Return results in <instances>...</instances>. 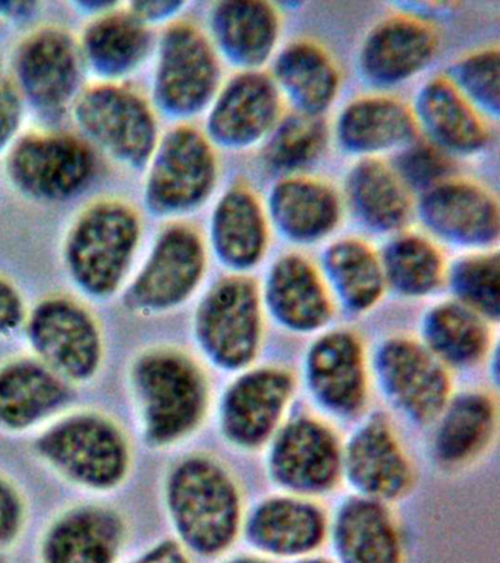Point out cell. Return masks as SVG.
<instances>
[{"mask_svg":"<svg viewBox=\"0 0 500 563\" xmlns=\"http://www.w3.org/2000/svg\"><path fill=\"white\" fill-rule=\"evenodd\" d=\"M129 390L140 433L153 449H168L190 438L209 409V380L186 351L152 346L135 355Z\"/></svg>","mask_w":500,"mask_h":563,"instance_id":"obj_1","label":"cell"},{"mask_svg":"<svg viewBox=\"0 0 500 563\" xmlns=\"http://www.w3.org/2000/svg\"><path fill=\"white\" fill-rule=\"evenodd\" d=\"M165 506L175 540L195 556L221 558L243 530L238 486L212 456L188 455L169 470Z\"/></svg>","mask_w":500,"mask_h":563,"instance_id":"obj_2","label":"cell"},{"mask_svg":"<svg viewBox=\"0 0 500 563\" xmlns=\"http://www.w3.org/2000/svg\"><path fill=\"white\" fill-rule=\"evenodd\" d=\"M142 238V214L124 198L102 197L82 207L63 242L74 288L91 301L115 298L129 284Z\"/></svg>","mask_w":500,"mask_h":563,"instance_id":"obj_3","label":"cell"},{"mask_svg":"<svg viewBox=\"0 0 500 563\" xmlns=\"http://www.w3.org/2000/svg\"><path fill=\"white\" fill-rule=\"evenodd\" d=\"M34 452L65 482L91 493L116 492L133 470V444L124 427L96 409L64 412L43 427Z\"/></svg>","mask_w":500,"mask_h":563,"instance_id":"obj_4","label":"cell"},{"mask_svg":"<svg viewBox=\"0 0 500 563\" xmlns=\"http://www.w3.org/2000/svg\"><path fill=\"white\" fill-rule=\"evenodd\" d=\"M71 117L78 135L129 170L146 169L160 140L155 106L126 82L86 86Z\"/></svg>","mask_w":500,"mask_h":563,"instance_id":"obj_5","label":"cell"},{"mask_svg":"<svg viewBox=\"0 0 500 563\" xmlns=\"http://www.w3.org/2000/svg\"><path fill=\"white\" fill-rule=\"evenodd\" d=\"M8 183L37 205H64L80 197L98 174V154L81 135L29 131L3 156Z\"/></svg>","mask_w":500,"mask_h":563,"instance_id":"obj_6","label":"cell"},{"mask_svg":"<svg viewBox=\"0 0 500 563\" xmlns=\"http://www.w3.org/2000/svg\"><path fill=\"white\" fill-rule=\"evenodd\" d=\"M32 355L71 385L95 380L107 345L102 324L85 302L55 294L29 310L23 328Z\"/></svg>","mask_w":500,"mask_h":563,"instance_id":"obj_7","label":"cell"},{"mask_svg":"<svg viewBox=\"0 0 500 563\" xmlns=\"http://www.w3.org/2000/svg\"><path fill=\"white\" fill-rule=\"evenodd\" d=\"M144 174L143 200L148 213L179 218L199 209L213 191L216 154L203 132L181 123L160 135Z\"/></svg>","mask_w":500,"mask_h":563,"instance_id":"obj_8","label":"cell"},{"mask_svg":"<svg viewBox=\"0 0 500 563\" xmlns=\"http://www.w3.org/2000/svg\"><path fill=\"white\" fill-rule=\"evenodd\" d=\"M219 62L208 35L190 21H174L156 42L152 103L174 119L199 114L216 95Z\"/></svg>","mask_w":500,"mask_h":563,"instance_id":"obj_9","label":"cell"},{"mask_svg":"<svg viewBox=\"0 0 500 563\" xmlns=\"http://www.w3.org/2000/svg\"><path fill=\"white\" fill-rule=\"evenodd\" d=\"M8 69L25 103L43 114L71 110L86 87L78 38L58 24L29 31L15 44Z\"/></svg>","mask_w":500,"mask_h":563,"instance_id":"obj_10","label":"cell"},{"mask_svg":"<svg viewBox=\"0 0 500 563\" xmlns=\"http://www.w3.org/2000/svg\"><path fill=\"white\" fill-rule=\"evenodd\" d=\"M205 264L208 257L199 231L186 223L168 224L125 285L122 301L126 310L152 317L181 307L199 288Z\"/></svg>","mask_w":500,"mask_h":563,"instance_id":"obj_11","label":"cell"},{"mask_svg":"<svg viewBox=\"0 0 500 563\" xmlns=\"http://www.w3.org/2000/svg\"><path fill=\"white\" fill-rule=\"evenodd\" d=\"M262 329L260 294L248 277L218 282L197 307L196 341L219 368H247L260 350Z\"/></svg>","mask_w":500,"mask_h":563,"instance_id":"obj_12","label":"cell"},{"mask_svg":"<svg viewBox=\"0 0 500 563\" xmlns=\"http://www.w3.org/2000/svg\"><path fill=\"white\" fill-rule=\"evenodd\" d=\"M375 372L386 399L416 424L436 421L452 398L446 365L414 339L397 336L381 343Z\"/></svg>","mask_w":500,"mask_h":563,"instance_id":"obj_13","label":"cell"},{"mask_svg":"<svg viewBox=\"0 0 500 563\" xmlns=\"http://www.w3.org/2000/svg\"><path fill=\"white\" fill-rule=\"evenodd\" d=\"M269 449V473L278 486L297 496L322 495L342 474V448L335 431L313 417L279 427Z\"/></svg>","mask_w":500,"mask_h":563,"instance_id":"obj_14","label":"cell"},{"mask_svg":"<svg viewBox=\"0 0 500 563\" xmlns=\"http://www.w3.org/2000/svg\"><path fill=\"white\" fill-rule=\"evenodd\" d=\"M296 390L293 374L282 367L248 369L223 395L221 429L235 446L257 449L279 429Z\"/></svg>","mask_w":500,"mask_h":563,"instance_id":"obj_15","label":"cell"},{"mask_svg":"<svg viewBox=\"0 0 500 563\" xmlns=\"http://www.w3.org/2000/svg\"><path fill=\"white\" fill-rule=\"evenodd\" d=\"M241 536L258 556L289 563L322 550L327 543L329 519L305 497L276 496L244 518Z\"/></svg>","mask_w":500,"mask_h":563,"instance_id":"obj_16","label":"cell"},{"mask_svg":"<svg viewBox=\"0 0 500 563\" xmlns=\"http://www.w3.org/2000/svg\"><path fill=\"white\" fill-rule=\"evenodd\" d=\"M129 541V523L112 506L80 504L63 510L38 543L41 563H118Z\"/></svg>","mask_w":500,"mask_h":563,"instance_id":"obj_17","label":"cell"},{"mask_svg":"<svg viewBox=\"0 0 500 563\" xmlns=\"http://www.w3.org/2000/svg\"><path fill=\"white\" fill-rule=\"evenodd\" d=\"M342 471L359 496L384 504L402 499L415 482L414 466L384 417H373L355 431L342 451Z\"/></svg>","mask_w":500,"mask_h":563,"instance_id":"obj_18","label":"cell"},{"mask_svg":"<svg viewBox=\"0 0 500 563\" xmlns=\"http://www.w3.org/2000/svg\"><path fill=\"white\" fill-rule=\"evenodd\" d=\"M71 383L33 355L0 364V431L24 434L63 416L74 400Z\"/></svg>","mask_w":500,"mask_h":563,"instance_id":"obj_19","label":"cell"},{"mask_svg":"<svg viewBox=\"0 0 500 563\" xmlns=\"http://www.w3.org/2000/svg\"><path fill=\"white\" fill-rule=\"evenodd\" d=\"M311 395L333 416L349 418L367 402V364L362 341L348 330H335L311 345L305 360Z\"/></svg>","mask_w":500,"mask_h":563,"instance_id":"obj_20","label":"cell"},{"mask_svg":"<svg viewBox=\"0 0 500 563\" xmlns=\"http://www.w3.org/2000/svg\"><path fill=\"white\" fill-rule=\"evenodd\" d=\"M77 38L86 73L96 82H125L156 47L153 29L120 2L90 18Z\"/></svg>","mask_w":500,"mask_h":563,"instance_id":"obj_21","label":"cell"},{"mask_svg":"<svg viewBox=\"0 0 500 563\" xmlns=\"http://www.w3.org/2000/svg\"><path fill=\"white\" fill-rule=\"evenodd\" d=\"M327 541L336 563H407L401 526L388 504L351 497L329 522Z\"/></svg>","mask_w":500,"mask_h":563,"instance_id":"obj_22","label":"cell"},{"mask_svg":"<svg viewBox=\"0 0 500 563\" xmlns=\"http://www.w3.org/2000/svg\"><path fill=\"white\" fill-rule=\"evenodd\" d=\"M279 121V92L274 79L256 70L236 75L210 109L208 132L214 143L248 147L270 134Z\"/></svg>","mask_w":500,"mask_h":563,"instance_id":"obj_23","label":"cell"},{"mask_svg":"<svg viewBox=\"0 0 500 563\" xmlns=\"http://www.w3.org/2000/svg\"><path fill=\"white\" fill-rule=\"evenodd\" d=\"M421 219L437 236L463 245L498 240L499 207L487 189L468 180L447 179L424 192Z\"/></svg>","mask_w":500,"mask_h":563,"instance_id":"obj_24","label":"cell"},{"mask_svg":"<svg viewBox=\"0 0 500 563\" xmlns=\"http://www.w3.org/2000/svg\"><path fill=\"white\" fill-rule=\"evenodd\" d=\"M437 46V33L427 21L390 16L375 26L364 43L363 70L371 81L398 84L427 66Z\"/></svg>","mask_w":500,"mask_h":563,"instance_id":"obj_25","label":"cell"},{"mask_svg":"<svg viewBox=\"0 0 500 563\" xmlns=\"http://www.w3.org/2000/svg\"><path fill=\"white\" fill-rule=\"evenodd\" d=\"M265 299L275 319L296 332H313L331 320L326 285L313 264L301 255H285L271 267Z\"/></svg>","mask_w":500,"mask_h":563,"instance_id":"obj_26","label":"cell"},{"mask_svg":"<svg viewBox=\"0 0 500 563\" xmlns=\"http://www.w3.org/2000/svg\"><path fill=\"white\" fill-rule=\"evenodd\" d=\"M498 427V409L486 391H464L451 398L437 418L433 452L438 465L464 468L490 446Z\"/></svg>","mask_w":500,"mask_h":563,"instance_id":"obj_27","label":"cell"},{"mask_svg":"<svg viewBox=\"0 0 500 563\" xmlns=\"http://www.w3.org/2000/svg\"><path fill=\"white\" fill-rule=\"evenodd\" d=\"M414 118L429 141L445 152L474 153L485 147L489 131L478 110L449 78H434L416 99Z\"/></svg>","mask_w":500,"mask_h":563,"instance_id":"obj_28","label":"cell"},{"mask_svg":"<svg viewBox=\"0 0 500 563\" xmlns=\"http://www.w3.org/2000/svg\"><path fill=\"white\" fill-rule=\"evenodd\" d=\"M210 25L218 48L245 68L262 65L270 56L279 33L275 8L257 0L214 4Z\"/></svg>","mask_w":500,"mask_h":563,"instance_id":"obj_29","label":"cell"},{"mask_svg":"<svg viewBox=\"0 0 500 563\" xmlns=\"http://www.w3.org/2000/svg\"><path fill=\"white\" fill-rule=\"evenodd\" d=\"M412 110L388 96H368L353 101L337 122L341 143L351 152L379 153L408 144L415 136Z\"/></svg>","mask_w":500,"mask_h":563,"instance_id":"obj_30","label":"cell"},{"mask_svg":"<svg viewBox=\"0 0 500 563\" xmlns=\"http://www.w3.org/2000/svg\"><path fill=\"white\" fill-rule=\"evenodd\" d=\"M212 244L218 257L234 268L260 262L267 244L265 213L249 189H230L218 202L212 218Z\"/></svg>","mask_w":500,"mask_h":563,"instance_id":"obj_31","label":"cell"},{"mask_svg":"<svg viewBox=\"0 0 500 563\" xmlns=\"http://www.w3.org/2000/svg\"><path fill=\"white\" fill-rule=\"evenodd\" d=\"M270 211L280 231L292 240H322L340 220L341 207L335 191L320 180L293 176L276 185Z\"/></svg>","mask_w":500,"mask_h":563,"instance_id":"obj_32","label":"cell"},{"mask_svg":"<svg viewBox=\"0 0 500 563\" xmlns=\"http://www.w3.org/2000/svg\"><path fill=\"white\" fill-rule=\"evenodd\" d=\"M275 84L298 112L319 117L331 106L340 87L335 62L323 47L296 42L284 48L275 64Z\"/></svg>","mask_w":500,"mask_h":563,"instance_id":"obj_33","label":"cell"},{"mask_svg":"<svg viewBox=\"0 0 500 563\" xmlns=\"http://www.w3.org/2000/svg\"><path fill=\"white\" fill-rule=\"evenodd\" d=\"M423 339L446 367H471L490 350L489 321L458 301L442 302L424 317Z\"/></svg>","mask_w":500,"mask_h":563,"instance_id":"obj_34","label":"cell"},{"mask_svg":"<svg viewBox=\"0 0 500 563\" xmlns=\"http://www.w3.org/2000/svg\"><path fill=\"white\" fill-rule=\"evenodd\" d=\"M346 194L358 218L377 231H397L410 218V191L393 167L375 158L351 170Z\"/></svg>","mask_w":500,"mask_h":563,"instance_id":"obj_35","label":"cell"},{"mask_svg":"<svg viewBox=\"0 0 500 563\" xmlns=\"http://www.w3.org/2000/svg\"><path fill=\"white\" fill-rule=\"evenodd\" d=\"M324 268L336 297L351 311L370 310L384 295L386 280L381 260L366 242H336L324 255Z\"/></svg>","mask_w":500,"mask_h":563,"instance_id":"obj_36","label":"cell"},{"mask_svg":"<svg viewBox=\"0 0 500 563\" xmlns=\"http://www.w3.org/2000/svg\"><path fill=\"white\" fill-rule=\"evenodd\" d=\"M380 260L386 284L408 297L433 292L445 276L442 254L436 246L412 233L390 242Z\"/></svg>","mask_w":500,"mask_h":563,"instance_id":"obj_37","label":"cell"},{"mask_svg":"<svg viewBox=\"0 0 500 563\" xmlns=\"http://www.w3.org/2000/svg\"><path fill=\"white\" fill-rule=\"evenodd\" d=\"M326 128L319 117L293 113L276 123L265 148L266 162L278 170L296 172L320 156Z\"/></svg>","mask_w":500,"mask_h":563,"instance_id":"obj_38","label":"cell"},{"mask_svg":"<svg viewBox=\"0 0 500 563\" xmlns=\"http://www.w3.org/2000/svg\"><path fill=\"white\" fill-rule=\"evenodd\" d=\"M500 264L498 253L471 255L455 263L449 273L456 301L485 317L499 320Z\"/></svg>","mask_w":500,"mask_h":563,"instance_id":"obj_39","label":"cell"},{"mask_svg":"<svg viewBox=\"0 0 500 563\" xmlns=\"http://www.w3.org/2000/svg\"><path fill=\"white\" fill-rule=\"evenodd\" d=\"M477 110L498 117L499 113V51L485 48L473 53L455 65L449 78Z\"/></svg>","mask_w":500,"mask_h":563,"instance_id":"obj_40","label":"cell"},{"mask_svg":"<svg viewBox=\"0 0 500 563\" xmlns=\"http://www.w3.org/2000/svg\"><path fill=\"white\" fill-rule=\"evenodd\" d=\"M393 170L408 191L420 189L427 192L449 179L452 163L445 150L432 141H416L398 157Z\"/></svg>","mask_w":500,"mask_h":563,"instance_id":"obj_41","label":"cell"},{"mask_svg":"<svg viewBox=\"0 0 500 563\" xmlns=\"http://www.w3.org/2000/svg\"><path fill=\"white\" fill-rule=\"evenodd\" d=\"M27 112L23 95L11 77L8 66L0 64V157L5 156L23 134Z\"/></svg>","mask_w":500,"mask_h":563,"instance_id":"obj_42","label":"cell"},{"mask_svg":"<svg viewBox=\"0 0 500 563\" xmlns=\"http://www.w3.org/2000/svg\"><path fill=\"white\" fill-rule=\"evenodd\" d=\"M27 522V501L21 488L0 473V550L11 548L23 534Z\"/></svg>","mask_w":500,"mask_h":563,"instance_id":"obj_43","label":"cell"},{"mask_svg":"<svg viewBox=\"0 0 500 563\" xmlns=\"http://www.w3.org/2000/svg\"><path fill=\"white\" fill-rule=\"evenodd\" d=\"M29 308L19 286L0 275V338H10L23 330Z\"/></svg>","mask_w":500,"mask_h":563,"instance_id":"obj_44","label":"cell"},{"mask_svg":"<svg viewBox=\"0 0 500 563\" xmlns=\"http://www.w3.org/2000/svg\"><path fill=\"white\" fill-rule=\"evenodd\" d=\"M126 8L153 29L159 24L169 25L177 21L175 18L186 8V3L174 2V0H138V2H126Z\"/></svg>","mask_w":500,"mask_h":563,"instance_id":"obj_45","label":"cell"},{"mask_svg":"<svg viewBox=\"0 0 500 563\" xmlns=\"http://www.w3.org/2000/svg\"><path fill=\"white\" fill-rule=\"evenodd\" d=\"M126 563H192L191 554L175 539H164Z\"/></svg>","mask_w":500,"mask_h":563,"instance_id":"obj_46","label":"cell"},{"mask_svg":"<svg viewBox=\"0 0 500 563\" xmlns=\"http://www.w3.org/2000/svg\"><path fill=\"white\" fill-rule=\"evenodd\" d=\"M38 9L36 2H25V0H0V20L3 22L25 20L34 15Z\"/></svg>","mask_w":500,"mask_h":563,"instance_id":"obj_47","label":"cell"},{"mask_svg":"<svg viewBox=\"0 0 500 563\" xmlns=\"http://www.w3.org/2000/svg\"><path fill=\"white\" fill-rule=\"evenodd\" d=\"M118 2H96V0H80V2L73 3V7L82 13H89L90 18L100 15V13L109 11L115 7Z\"/></svg>","mask_w":500,"mask_h":563,"instance_id":"obj_48","label":"cell"},{"mask_svg":"<svg viewBox=\"0 0 500 563\" xmlns=\"http://www.w3.org/2000/svg\"><path fill=\"white\" fill-rule=\"evenodd\" d=\"M219 563H274L258 556L256 553L235 554V556L222 559Z\"/></svg>","mask_w":500,"mask_h":563,"instance_id":"obj_49","label":"cell"},{"mask_svg":"<svg viewBox=\"0 0 500 563\" xmlns=\"http://www.w3.org/2000/svg\"><path fill=\"white\" fill-rule=\"evenodd\" d=\"M289 563H336L332 558L320 556V554H311V556L298 559V561Z\"/></svg>","mask_w":500,"mask_h":563,"instance_id":"obj_50","label":"cell"},{"mask_svg":"<svg viewBox=\"0 0 500 563\" xmlns=\"http://www.w3.org/2000/svg\"><path fill=\"white\" fill-rule=\"evenodd\" d=\"M7 29H5V22L0 20V43L3 42V38H5Z\"/></svg>","mask_w":500,"mask_h":563,"instance_id":"obj_51","label":"cell"},{"mask_svg":"<svg viewBox=\"0 0 500 563\" xmlns=\"http://www.w3.org/2000/svg\"><path fill=\"white\" fill-rule=\"evenodd\" d=\"M0 563H7L5 559L2 558V554H0Z\"/></svg>","mask_w":500,"mask_h":563,"instance_id":"obj_52","label":"cell"}]
</instances>
